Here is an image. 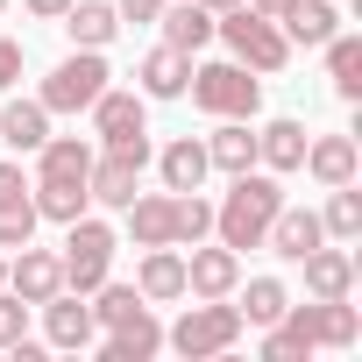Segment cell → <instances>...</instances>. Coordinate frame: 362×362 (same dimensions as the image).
Returning a JSON list of instances; mask_svg holds the SVG:
<instances>
[{
    "label": "cell",
    "mask_w": 362,
    "mask_h": 362,
    "mask_svg": "<svg viewBox=\"0 0 362 362\" xmlns=\"http://www.w3.org/2000/svg\"><path fill=\"white\" fill-rule=\"evenodd\" d=\"M277 206H284V185H277V170H235V185H228V199L214 206V235L242 256V249H263V235H270V221H277Z\"/></svg>",
    "instance_id": "obj_1"
},
{
    "label": "cell",
    "mask_w": 362,
    "mask_h": 362,
    "mask_svg": "<svg viewBox=\"0 0 362 362\" xmlns=\"http://www.w3.org/2000/svg\"><path fill=\"white\" fill-rule=\"evenodd\" d=\"M185 93H192V107L214 114V121H256V107H263V78H256L249 64H235V57L192 64Z\"/></svg>",
    "instance_id": "obj_2"
},
{
    "label": "cell",
    "mask_w": 362,
    "mask_h": 362,
    "mask_svg": "<svg viewBox=\"0 0 362 362\" xmlns=\"http://www.w3.org/2000/svg\"><path fill=\"white\" fill-rule=\"evenodd\" d=\"M214 36H221V43H228V57H235V64H249L256 78L291 64L284 29H277L270 15H256V8H228V15H214Z\"/></svg>",
    "instance_id": "obj_3"
},
{
    "label": "cell",
    "mask_w": 362,
    "mask_h": 362,
    "mask_svg": "<svg viewBox=\"0 0 362 362\" xmlns=\"http://www.w3.org/2000/svg\"><path fill=\"white\" fill-rule=\"evenodd\" d=\"M242 341V313L228 298H199L177 313V327H163V348H177L185 362H206V355H228Z\"/></svg>",
    "instance_id": "obj_4"
},
{
    "label": "cell",
    "mask_w": 362,
    "mask_h": 362,
    "mask_svg": "<svg viewBox=\"0 0 362 362\" xmlns=\"http://www.w3.org/2000/svg\"><path fill=\"white\" fill-rule=\"evenodd\" d=\"M142 170H149V135H128V142H100L93 149V170H86V192L93 206H128L142 192Z\"/></svg>",
    "instance_id": "obj_5"
},
{
    "label": "cell",
    "mask_w": 362,
    "mask_h": 362,
    "mask_svg": "<svg viewBox=\"0 0 362 362\" xmlns=\"http://www.w3.org/2000/svg\"><path fill=\"white\" fill-rule=\"evenodd\" d=\"M114 228L107 221H93V214H78V221H64V291H100L107 284V270H114Z\"/></svg>",
    "instance_id": "obj_6"
},
{
    "label": "cell",
    "mask_w": 362,
    "mask_h": 362,
    "mask_svg": "<svg viewBox=\"0 0 362 362\" xmlns=\"http://www.w3.org/2000/svg\"><path fill=\"white\" fill-rule=\"evenodd\" d=\"M298 348H355L362 341V313L348 298H305V305H284L277 320Z\"/></svg>",
    "instance_id": "obj_7"
},
{
    "label": "cell",
    "mask_w": 362,
    "mask_h": 362,
    "mask_svg": "<svg viewBox=\"0 0 362 362\" xmlns=\"http://www.w3.org/2000/svg\"><path fill=\"white\" fill-rule=\"evenodd\" d=\"M107 86H114V71H107V50H71V57H64V64L43 78V93H36V100H43L50 114H86V107L107 93Z\"/></svg>",
    "instance_id": "obj_8"
},
{
    "label": "cell",
    "mask_w": 362,
    "mask_h": 362,
    "mask_svg": "<svg viewBox=\"0 0 362 362\" xmlns=\"http://www.w3.org/2000/svg\"><path fill=\"white\" fill-rule=\"evenodd\" d=\"M235 284H242V256L228 249V242H192V256H185V298H235Z\"/></svg>",
    "instance_id": "obj_9"
},
{
    "label": "cell",
    "mask_w": 362,
    "mask_h": 362,
    "mask_svg": "<svg viewBox=\"0 0 362 362\" xmlns=\"http://www.w3.org/2000/svg\"><path fill=\"white\" fill-rule=\"evenodd\" d=\"M8 291H15V298H29V305H43V298H57V291H64V263H57L50 249L22 242V249H8Z\"/></svg>",
    "instance_id": "obj_10"
},
{
    "label": "cell",
    "mask_w": 362,
    "mask_h": 362,
    "mask_svg": "<svg viewBox=\"0 0 362 362\" xmlns=\"http://www.w3.org/2000/svg\"><path fill=\"white\" fill-rule=\"evenodd\" d=\"M86 114H93V135H100V142L149 135V100H142V93H128V86H107V93H100Z\"/></svg>",
    "instance_id": "obj_11"
},
{
    "label": "cell",
    "mask_w": 362,
    "mask_h": 362,
    "mask_svg": "<svg viewBox=\"0 0 362 362\" xmlns=\"http://www.w3.org/2000/svg\"><path fill=\"white\" fill-rule=\"evenodd\" d=\"M43 334H50V348H93L100 341V320H93V305H86V291H57V298H43Z\"/></svg>",
    "instance_id": "obj_12"
},
{
    "label": "cell",
    "mask_w": 362,
    "mask_h": 362,
    "mask_svg": "<svg viewBox=\"0 0 362 362\" xmlns=\"http://www.w3.org/2000/svg\"><path fill=\"white\" fill-rule=\"evenodd\" d=\"M298 170H313V185H355L362 149H355V135H305V163Z\"/></svg>",
    "instance_id": "obj_13"
},
{
    "label": "cell",
    "mask_w": 362,
    "mask_h": 362,
    "mask_svg": "<svg viewBox=\"0 0 362 362\" xmlns=\"http://www.w3.org/2000/svg\"><path fill=\"white\" fill-rule=\"evenodd\" d=\"M185 78H192V57L170 50V43H156V50L135 64V93H142V100H185Z\"/></svg>",
    "instance_id": "obj_14"
},
{
    "label": "cell",
    "mask_w": 362,
    "mask_h": 362,
    "mask_svg": "<svg viewBox=\"0 0 362 362\" xmlns=\"http://www.w3.org/2000/svg\"><path fill=\"white\" fill-rule=\"evenodd\" d=\"M156 29H163V43H170V50H185V57H199V50L214 43V8H199V0H163V15H156Z\"/></svg>",
    "instance_id": "obj_15"
},
{
    "label": "cell",
    "mask_w": 362,
    "mask_h": 362,
    "mask_svg": "<svg viewBox=\"0 0 362 362\" xmlns=\"http://www.w3.org/2000/svg\"><path fill=\"white\" fill-rule=\"evenodd\" d=\"M320 242H327V228H320L313 206H277V221H270V235H263V249L284 256V263H298V256L320 249Z\"/></svg>",
    "instance_id": "obj_16"
},
{
    "label": "cell",
    "mask_w": 362,
    "mask_h": 362,
    "mask_svg": "<svg viewBox=\"0 0 362 362\" xmlns=\"http://www.w3.org/2000/svg\"><path fill=\"white\" fill-rule=\"evenodd\" d=\"M64 36H71V50H107L121 36L114 0H71V8H64Z\"/></svg>",
    "instance_id": "obj_17"
},
{
    "label": "cell",
    "mask_w": 362,
    "mask_h": 362,
    "mask_svg": "<svg viewBox=\"0 0 362 362\" xmlns=\"http://www.w3.org/2000/svg\"><path fill=\"white\" fill-rule=\"evenodd\" d=\"M135 291L149 305H170V298H185V256H177L170 242L163 249H142V270H135Z\"/></svg>",
    "instance_id": "obj_18"
},
{
    "label": "cell",
    "mask_w": 362,
    "mask_h": 362,
    "mask_svg": "<svg viewBox=\"0 0 362 362\" xmlns=\"http://www.w3.org/2000/svg\"><path fill=\"white\" fill-rule=\"evenodd\" d=\"M277 29H284V43H291V50H298V43H305V50H320V43L341 29V8H334V0H291V8L277 15Z\"/></svg>",
    "instance_id": "obj_19"
},
{
    "label": "cell",
    "mask_w": 362,
    "mask_h": 362,
    "mask_svg": "<svg viewBox=\"0 0 362 362\" xmlns=\"http://www.w3.org/2000/svg\"><path fill=\"white\" fill-rule=\"evenodd\" d=\"M298 263H305V291H313V298H348V291H355V256H348V249H327V242H320V249H305Z\"/></svg>",
    "instance_id": "obj_20"
},
{
    "label": "cell",
    "mask_w": 362,
    "mask_h": 362,
    "mask_svg": "<svg viewBox=\"0 0 362 362\" xmlns=\"http://www.w3.org/2000/svg\"><path fill=\"white\" fill-rule=\"evenodd\" d=\"M156 348H163V327H156V313H135V320L107 327V341H100V362H149Z\"/></svg>",
    "instance_id": "obj_21"
},
{
    "label": "cell",
    "mask_w": 362,
    "mask_h": 362,
    "mask_svg": "<svg viewBox=\"0 0 362 362\" xmlns=\"http://www.w3.org/2000/svg\"><path fill=\"white\" fill-rule=\"evenodd\" d=\"M43 135H50V107L43 100H8L0 107V142H8L15 156H36Z\"/></svg>",
    "instance_id": "obj_22"
},
{
    "label": "cell",
    "mask_w": 362,
    "mask_h": 362,
    "mask_svg": "<svg viewBox=\"0 0 362 362\" xmlns=\"http://www.w3.org/2000/svg\"><path fill=\"white\" fill-rule=\"evenodd\" d=\"M156 170H163V192H199L214 163H206V142H192V135H177V142H163Z\"/></svg>",
    "instance_id": "obj_23"
},
{
    "label": "cell",
    "mask_w": 362,
    "mask_h": 362,
    "mask_svg": "<svg viewBox=\"0 0 362 362\" xmlns=\"http://www.w3.org/2000/svg\"><path fill=\"white\" fill-rule=\"evenodd\" d=\"M86 170H93V142H86V135H43V149H36V177L86 185Z\"/></svg>",
    "instance_id": "obj_24"
},
{
    "label": "cell",
    "mask_w": 362,
    "mask_h": 362,
    "mask_svg": "<svg viewBox=\"0 0 362 362\" xmlns=\"http://www.w3.org/2000/svg\"><path fill=\"white\" fill-rule=\"evenodd\" d=\"M256 163L277 170V177L298 170V163H305V121H263V128H256Z\"/></svg>",
    "instance_id": "obj_25"
},
{
    "label": "cell",
    "mask_w": 362,
    "mask_h": 362,
    "mask_svg": "<svg viewBox=\"0 0 362 362\" xmlns=\"http://www.w3.org/2000/svg\"><path fill=\"white\" fill-rule=\"evenodd\" d=\"M320 50H327V78H334V93H341V100L355 107V100H362V36L334 29V36H327Z\"/></svg>",
    "instance_id": "obj_26"
},
{
    "label": "cell",
    "mask_w": 362,
    "mask_h": 362,
    "mask_svg": "<svg viewBox=\"0 0 362 362\" xmlns=\"http://www.w3.org/2000/svg\"><path fill=\"white\" fill-rule=\"evenodd\" d=\"M206 163L228 170V177H235V170H256V128H249V121H221V128L206 135Z\"/></svg>",
    "instance_id": "obj_27"
},
{
    "label": "cell",
    "mask_w": 362,
    "mask_h": 362,
    "mask_svg": "<svg viewBox=\"0 0 362 362\" xmlns=\"http://www.w3.org/2000/svg\"><path fill=\"white\" fill-rule=\"evenodd\" d=\"M121 214H128L135 249H163V242H170V192H135Z\"/></svg>",
    "instance_id": "obj_28"
},
{
    "label": "cell",
    "mask_w": 362,
    "mask_h": 362,
    "mask_svg": "<svg viewBox=\"0 0 362 362\" xmlns=\"http://www.w3.org/2000/svg\"><path fill=\"white\" fill-rule=\"evenodd\" d=\"M29 199H36V214L43 221H78V214H93V192L86 185H64V177H29Z\"/></svg>",
    "instance_id": "obj_29"
},
{
    "label": "cell",
    "mask_w": 362,
    "mask_h": 362,
    "mask_svg": "<svg viewBox=\"0 0 362 362\" xmlns=\"http://www.w3.org/2000/svg\"><path fill=\"white\" fill-rule=\"evenodd\" d=\"M242 291V327H277L284 320V305H291V291H284V277H249V284H235Z\"/></svg>",
    "instance_id": "obj_30"
},
{
    "label": "cell",
    "mask_w": 362,
    "mask_h": 362,
    "mask_svg": "<svg viewBox=\"0 0 362 362\" xmlns=\"http://www.w3.org/2000/svg\"><path fill=\"white\" fill-rule=\"evenodd\" d=\"M214 235V199L206 192H170V249H192Z\"/></svg>",
    "instance_id": "obj_31"
},
{
    "label": "cell",
    "mask_w": 362,
    "mask_h": 362,
    "mask_svg": "<svg viewBox=\"0 0 362 362\" xmlns=\"http://www.w3.org/2000/svg\"><path fill=\"white\" fill-rule=\"evenodd\" d=\"M320 228H327V242H355V235H362V192H355V185H327Z\"/></svg>",
    "instance_id": "obj_32"
},
{
    "label": "cell",
    "mask_w": 362,
    "mask_h": 362,
    "mask_svg": "<svg viewBox=\"0 0 362 362\" xmlns=\"http://www.w3.org/2000/svg\"><path fill=\"white\" fill-rule=\"evenodd\" d=\"M86 298H93V320H100V327H121V320L149 313V298H142L135 284H114V277H107L100 291H86Z\"/></svg>",
    "instance_id": "obj_33"
},
{
    "label": "cell",
    "mask_w": 362,
    "mask_h": 362,
    "mask_svg": "<svg viewBox=\"0 0 362 362\" xmlns=\"http://www.w3.org/2000/svg\"><path fill=\"white\" fill-rule=\"evenodd\" d=\"M36 228H43V214H36V199H29V192L0 199V249H22V242H36Z\"/></svg>",
    "instance_id": "obj_34"
},
{
    "label": "cell",
    "mask_w": 362,
    "mask_h": 362,
    "mask_svg": "<svg viewBox=\"0 0 362 362\" xmlns=\"http://www.w3.org/2000/svg\"><path fill=\"white\" fill-rule=\"evenodd\" d=\"M29 334V298H15L8 284H0V348H15Z\"/></svg>",
    "instance_id": "obj_35"
},
{
    "label": "cell",
    "mask_w": 362,
    "mask_h": 362,
    "mask_svg": "<svg viewBox=\"0 0 362 362\" xmlns=\"http://www.w3.org/2000/svg\"><path fill=\"white\" fill-rule=\"evenodd\" d=\"M15 78H22V43H15L8 29H0V93H8Z\"/></svg>",
    "instance_id": "obj_36"
},
{
    "label": "cell",
    "mask_w": 362,
    "mask_h": 362,
    "mask_svg": "<svg viewBox=\"0 0 362 362\" xmlns=\"http://www.w3.org/2000/svg\"><path fill=\"white\" fill-rule=\"evenodd\" d=\"M29 192V177H22V156H0V199H15Z\"/></svg>",
    "instance_id": "obj_37"
},
{
    "label": "cell",
    "mask_w": 362,
    "mask_h": 362,
    "mask_svg": "<svg viewBox=\"0 0 362 362\" xmlns=\"http://www.w3.org/2000/svg\"><path fill=\"white\" fill-rule=\"evenodd\" d=\"M114 15H121V22H156L163 0H114Z\"/></svg>",
    "instance_id": "obj_38"
},
{
    "label": "cell",
    "mask_w": 362,
    "mask_h": 362,
    "mask_svg": "<svg viewBox=\"0 0 362 362\" xmlns=\"http://www.w3.org/2000/svg\"><path fill=\"white\" fill-rule=\"evenodd\" d=\"M22 8H29V15H43V22H64L71 0H22Z\"/></svg>",
    "instance_id": "obj_39"
},
{
    "label": "cell",
    "mask_w": 362,
    "mask_h": 362,
    "mask_svg": "<svg viewBox=\"0 0 362 362\" xmlns=\"http://www.w3.org/2000/svg\"><path fill=\"white\" fill-rule=\"evenodd\" d=\"M242 8H256V15H270V22H277V15L291 8V0H242Z\"/></svg>",
    "instance_id": "obj_40"
},
{
    "label": "cell",
    "mask_w": 362,
    "mask_h": 362,
    "mask_svg": "<svg viewBox=\"0 0 362 362\" xmlns=\"http://www.w3.org/2000/svg\"><path fill=\"white\" fill-rule=\"evenodd\" d=\"M199 8H214V15H228V8H242V0H199Z\"/></svg>",
    "instance_id": "obj_41"
},
{
    "label": "cell",
    "mask_w": 362,
    "mask_h": 362,
    "mask_svg": "<svg viewBox=\"0 0 362 362\" xmlns=\"http://www.w3.org/2000/svg\"><path fill=\"white\" fill-rule=\"evenodd\" d=\"M0 284H8V249H0Z\"/></svg>",
    "instance_id": "obj_42"
},
{
    "label": "cell",
    "mask_w": 362,
    "mask_h": 362,
    "mask_svg": "<svg viewBox=\"0 0 362 362\" xmlns=\"http://www.w3.org/2000/svg\"><path fill=\"white\" fill-rule=\"evenodd\" d=\"M0 8H8V0H0Z\"/></svg>",
    "instance_id": "obj_43"
}]
</instances>
